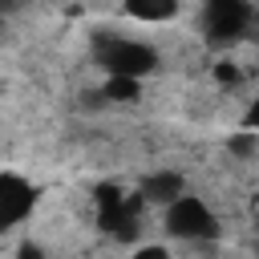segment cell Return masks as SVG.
<instances>
[{
    "label": "cell",
    "instance_id": "277c9868",
    "mask_svg": "<svg viewBox=\"0 0 259 259\" xmlns=\"http://www.w3.org/2000/svg\"><path fill=\"white\" fill-rule=\"evenodd\" d=\"M32 206H36V186L28 178L4 170L0 174V235L12 231V227H20L32 214Z\"/></svg>",
    "mask_w": 259,
    "mask_h": 259
},
{
    "label": "cell",
    "instance_id": "9c48e42d",
    "mask_svg": "<svg viewBox=\"0 0 259 259\" xmlns=\"http://www.w3.org/2000/svg\"><path fill=\"white\" fill-rule=\"evenodd\" d=\"M243 125H247L251 134H259V97L247 105V113H243Z\"/></svg>",
    "mask_w": 259,
    "mask_h": 259
},
{
    "label": "cell",
    "instance_id": "5b68a950",
    "mask_svg": "<svg viewBox=\"0 0 259 259\" xmlns=\"http://www.w3.org/2000/svg\"><path fill=\"white\" fill-rule=\"evenodd\" d=\"M186 190H182V174H174V170H154L150 178H142V186H138V198L142 202H162V206H170L174 198H182Z\"/></svg>",
    "mask_w": 259,
    "mask_h": 259
},
{
    "label": "cell",
    "instance_id": "6da1fadb",
    "mask_svg": "<svg viewBox=\"0 0 259 259\" xmlns=\"http://www.w3.org/2000/svg\"><path fill=\"white\" fill-rule=\"evenodd\" d=\"M93 57H97V65L105 69V77H121V81H142V77L154 73V65H158V53H154L146 40L125 36V32H97Z\"/></svg>",
    "mask_w": 259,
    "mask_h": 259
},
{
    "label": "cell",
    "instance_id": "8992f818",
    "mask_svg": "<svg viewBox=\"0 0 259 259\" xmlns=\"http://www.w3.org/2000/svg\"><path fill=\"white\" fill-rule=\"evenodd\" d=\"M130 20H146V24H162L178 16V4H125Z\"/></svg>",
    "mask_w": 259,
    "mask_h": 259
},
{
    "label": "cell",
    "instance_id": "7a4b0ae2",
    "mask_svg": "<svg viewBox=\"0 0 259 259\" xmlns=\"http://www.w3.org/2000/svg\"><path fill=\"white\" fill-rule=\"evenodd\" d=\"M166 235H174V239H186V243H210V239H219V214L198 198V194H182V198H174L170 206H166Z\"/></svg>",
    "mask_w": 259,
    "mask_h": 259
},
{
    "label": "cell",
    "instance_id": "52a82bcc",
    "mask_svg": "<svg viewBox=\"0 0 259 259\" xmlns=\"http://www.w3.org/2000/svg\"><path fill=\"white\" fill-rule=\"evenodd\" d=\"M142 93V81H121V77H105V89H101V97H109V101H134Z\"/></svg>",
    "mask_w": 259,
    "mask_h": 259
},
{
    "label": "cell",
    "instance_id": "3957f363",
    "mask_svg": "<svg viewBox=\"0 0 259 259\" xmlns=\"http://www.w3.org/2000/svg\"><path fill=\"white\" fill-rule=\"evenodd\" d=\"M255 20V8L251 4H239V0H214L202 8V36L210 45H235L247 36Z\"/></svg>",
    "mask_w": 259,
    "mask_h": 259
},
{
    "label": "cell",
    "instance_id": "ba28073f",
    "mask_svg": "<svg viewBox=\"0 0 259 259\" xmlns=\"http://www.w3.org/2000/svg\"><path fill=\"white\" fill-rule=\"evenodd\" d=\"M130 259H170V247H162V243H154V247H138Z\"/></svg>",
    "mask_w": 259,
    "mask_h": 259
},
{
    "label": "cell",
    "instance_id": "30bf717a",
    "mask_svg": "<svg viewBox=\"0 0 259 259\" xmlns=\"http://www.w3.org/2000/svg\"><path fill=\"white\" fill-rule=\"evenodd\" d=\"M16 259H45V251H40V243H20Z\"/></svg>",
    "mask_w": 259,
    "mask_h": 259
}]
</instances>
